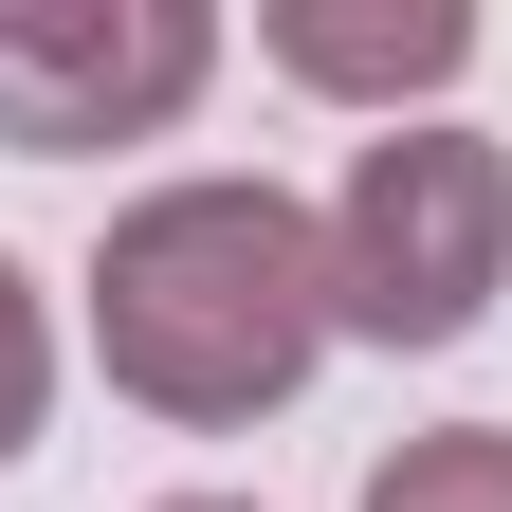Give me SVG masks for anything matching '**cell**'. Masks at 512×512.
Wrapping results in <instances>:
<instances>
[{
	"label": "cell",
	"mask_w": 512,
	"mask_h": 512,
	"mask_svg": "<svg viewBox=\"0 0 512 512\" xmlns=\"http://www.w3.org/2000/svg\"><path fill=\"white\" fill-rule=\"evenodd\" d=\"M256 55H275L293 92H330V110L421 128V92L476 74V0H275V19H256Z\"/></svg>",
	"instance_id": "cell-4"
},
{
	"label": "cell",
	"mask_w": 512,
	"mask_h": 512,
	"mask_svg": "<svg viewBox=\"0 0 512 512\" xmlns=\"http://www.w3.org/2000/svg\"><path fill=\"white\" fill-rule=\"evenodd\" d=\"M494 293H512V147L458 128V110L384 128V147L348 165V202H330V330L458 348Z\"/></svg>",
	"instance_id": "cell-2"
},
{
	"label": "cell",
	"mask_w": 512,
	"mask_h": 512,
	"mask_svg": "<svg viewBox=\"0 0 512 512\" xmlns=\"http://www.w3.org/2000/svg\"><path fill=\"white\" fill-rule=\"evenodd\" d=\"M366 512H512V421H439L366 476Z\"/></svg>",
	"instance_id": "cell-5"
},
{
	"label": "cell",
	"mask_w": 512,
	"mask_h": 512,
	"mask_svg": "<svg viewBox=\"0 0 512 512\" xmlns=\"http://www.w3.org/2000/svg\"><path fill=\"white\" fill-rule=\"evenodd\" d=\"M92 366L147 421H275L330 366V220L293 183H147L92 238Z\"/></svg>",
	"instance_id": "cell-1"
},
{
	"label": "cell",
	"mask_w": 512,
	"mask_h": 512,
	"mask_svg": "<svg viewBox=\"0 0 512 512\" xmlns=\"http://www.w3.org/2000/svg\"><path fill=\"white\" fill-rule=\"evenodd\" d=\"M37 421H55V311H37L19 256H0V458H37Z\"/></svg>",
	"instance_id": "cell-6"
},
{
	"label": "cell",
	"mask_w": 512,
	"mask_h": 512,
	"mask_svg": "<svg viewBox=\"0 0 512 512\" xmlns=\"http://www.w3.org/2000/svg\"><path fill=\"white\" fill-rule=\"evenodd\" d=\"M165 512H238V494H165Z\"/></svg>",
	"instance_id": "cell-7"
},
{
	"label": "cell",
	"mask_w": 512,
	"mask_h": 512,
	"mask_svg": "<svg viewBox=\"0 0 512 512\" xmlns=\"http://www.w3.org/2000/svg\"><path fill=\"white\" fill-rule=\"evenodd\" d=\"M220 74L202 0H0V147L74 165V147H147Z\"/></svg>",
	"instance_id": "cell-3"
}]
</instances>
